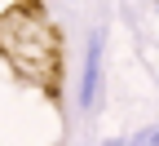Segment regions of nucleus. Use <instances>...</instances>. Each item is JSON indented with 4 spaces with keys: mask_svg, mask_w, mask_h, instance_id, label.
Wrapping results in <instances>:
<instances>
[{
    "mask_svg": "<svg viewBox=\"0 0 159 146\" xmlns=\"http://www.w3.org/2000/svg\"><path fill=\"white\" fill-rule=\"evenodd\" d=\"M0 58H9V67L35 80L40 89H57V35L31 0L13 5L0 18Z\"/></svg>",
    "mask_w": 159,
    "mask_h": 146,
    "instance_id": "f257e3e1",
    "label": "nucleus"
},
{
    "mask_svg": "<svg viewBox=\"0 0 159 146\" xmlns=\"http://www.w3.org/2000/svg\"><path fill=\"white\" fill-rule=\"evenodd\" d=\"M80 111H93L97 106V97H102V35H93L89 40V49H84V71H80Z\"/></svg>",
    "mask_w": 159,
    "mask_h": 146,
    "instance_id": "f03ea898",
    "label": "nucleus"
},
{
    "mask_svg": "<svg viewBox=\"0 0 159 146\" xmlns=\"http://www.w3.org/2000/svg\"><path fill=\"white\" fill-rule=\"evenodd\" d=\"M13 5H22V0H0V18H5V13H9Z\"/></svg>",
    "mask_w": 159,
    "mask_h": 146,
    "instance_id": "20e7f679",
    "label": "nucleus"
},
{
    "mask_svg": "<svg viewBox=\"0 0 159 146\" xmlns=\"http://www.w3.org/2000/svg\"><path fill=\"white\" fill-rule=\"evenodd\" d=\"M128 146H159V124H146V129H137L128 137Z\"/></svg>",
    "mask_w": 159,
    "mask_h": 146,
    "instance_id": "7ed1b4c3",
    "label": "nucleus"
},
{
    "mask_svg": "<svg viewBox=\"0 0 159 146\" xmlns=\"http://www.w3.org/2000/svg\"><path fill=\"white\" fill-rule=\"evenodd\" d=\"M102 146H128V137H111V142H102Z\"/></svg>",
    "mask_w": 159,
    "mask_h": 146,
    "instance_id": "39448f33",
    "label": "nucleus"
}]
</instances>
